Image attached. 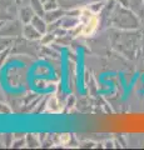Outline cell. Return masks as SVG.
<instances>
[{
  "instance_id": "1",
  "label": "cell",
  "mask_w": 144,
  "mask_h": 150,
  "mask_svg": "<svg viewBox=\"0 0 144 150\" xmlns=\"http://www.w3.org/2000/svg\"><path fill=\"white\" fill-rule=\"evenodd\" d=\"M96 28H98V18L94 14H90L89 20L87 21V24L84 25V28L82 30V34L84 36H89L96 30Z\"/></svg>"
}]
</instances>
